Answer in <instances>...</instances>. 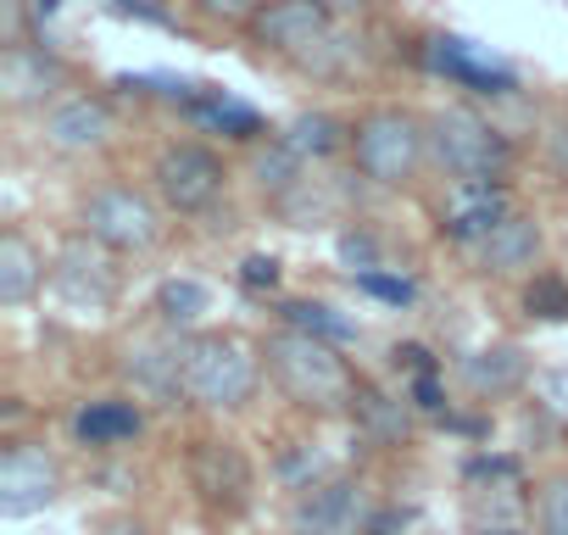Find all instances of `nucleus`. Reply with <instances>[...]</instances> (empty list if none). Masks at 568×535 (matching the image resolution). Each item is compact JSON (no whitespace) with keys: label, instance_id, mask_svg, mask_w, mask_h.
<instances>
[{"label":"nucleus","instance_id":"nucleus-1","mask_svg":"<svg viewBox=\"0 0 568 535\" xmlns=\"http://www.w3.org/2000/svg\"><path fill=\"white\" fill-rule=\"evenodd\" d=\"M262 363H267L273 385L307 413H346L352 396H357V380H352L346 357L335 352V341H324L313 330L284 324L278 335H267Z\"/></svg>","mask_w":568,"mask_h":535},{"label":"nucleus","instance_id":"nucleus-2","mask_svg":"<svg viewBox=\"0 0 568 535\" xmlns=\"http://www.w3.org/2000/svg\"><path fill=\"white\" fill-rule=\"evenodd\" d=\"M262 363L240 335H195L184 352V402L206 413H240L256 396Z\"/></svg>","mask_w":568,"mask_h":535},{"label":"nucleus","instance_id":"nucleus-3","mask_svg":"<svg viewBox=\"0 0 568 535\" xmlns=\"http://www.w3.org/2000/svg\"><path fill=\"white\" fill-rule=\"evenodd\" d=\"M352 157H357V173L385 190L413 184L429 157V123L407 107H379L352 129Z\"/></svg>","mask_w":568,"mask_h":535},{"label":"nucleus","instance_id":"nucleus-4","mask_svg":"<svg viewBox=\"0 0 568 535\" xmlns=\"http://www.w3.org/2000/svg\"><path fill=\"white\" fill-rule=\"evenodd\" d=\"M429 157L457 184H501V173L513 162V145L474 107H440L429 118Z\"/></svg>","mask_w":568,"mask_h":535},{"label":"nucleus","instance_id":"nucleus-5","mask_svg":"<svg viewBox=\"0 0 568 535\" xmlns=\"http://www.w3.org/2000/svg\"><path fill=\"white\" fill-rule=\"evenodd\" d=\"M84 234H95L101 245H112L118 256L151 251L162 240V206L129 184H106L84 201Z\"/></svg>","mask_w":568,"mask_h":535},{"label":"nucleus","instance_id":"nucleus-6","mask_svg":"<svg viewBox=\"0 0 568 535\" xmlns=\"http://www.w3.org/2000/svg\"><path fill=\"white\" fill-rule=\"evenodd\" d=\"M223 162L206 151V145H195V140H179V145H168L162 157H156V168H151V184H156V201L168 206V212H179V218H201L217 195H223Z\"/></svg>","mask_w":568,"mask_h":535},{"label":"nucleus","instance_id":"nucleus-7","mask_svg":"<svg viewBox=\"0 0 568 535\" xmlns=\"http://www.w3.org/2000/svg\"><path fill=\"white\" fill-rule=\"evenodd\" d=\"M51 285H57L73 307H112L118 291H123L118 251L101 245L95 234L62 240V251H57V262H51Z\"/></svg>","mask_w":568,"mask_h":535},{"label":"nucleus","instance_id":"nucleus-8","mask_svg":"<svg viewBox=\"0 0 568 535\" xmlns=\"http://www.w3.org/2000/svg\"><path fill=\"white\" fill-rule=\"evenodd\" d=\"M335 34V12L329 0H273V7L251 23V40L273 57H291L296 68Z\"/></svg>","mask_w":568,"mask_h":535},{"label":"nucleus","instance_id":"nucleus-9","mask_svg":"<svg viewBox=\"0 0 568 535\" xmlns=\"http://www.w3.org/2000/svg\"><path fill=\"white\" fill-rule=\"evenodd\" d=\"M190 485L206 502V513L234 518V513L251 507L256 474H251V457L234 441H195V452H190Z\"/></svg>","mask_w":568,"mask_h":535},{"label":"nucleus","instance_id":"nucleus-10","mask_svg":"<svg viewBox=\"0 0 568 535\" xmlns=\"http://www.w3.org/2000/svg\"><path fill=\"white\" fill-rule=\"evenodd\" d=\"M62 496V468L45 446H7L0 457V513L7 518H34Z\"/></svg>","mask_w":568,"mask_h":535},{"label":"nucleus","instance_id":"nucleus-11","mask_svg":"<svg viewBox=\"0 0 568 535\" xmlns=\"http://www.w3.org/2000/svg\"><path fill=\"white\" fill-rule=\"evenodd\" d=\"M184 352H190V341H173V335L134 341L123 352V380L134 385L140 402L173 407V402H184Z\"/></svg>","mask_w":568,"mask_h":535},{"label":"nucleus","instance_id":"nucleus-12","mask_svg":"<svg viewBox=\"0 0 568 535\" xmlns=\"http://www.w3.org/2000/svg\"><path fill=\"white\" fill-rule=\"evenodd\" d=\"M68 84V68L57 51L45 46H7L0 51V101L12 112H34L45 101H57V90Z\"/></svg>","mask_w":568,"mask_h":535},{"label":"nucleus","instance_id":"nucleus-13","mask_svg":"<svg viewBox=\"0 0 568 535\" xmlns=\"http://www.w3.org/2000/svg\"><path fill=\"white\" fill-rule=\"evenodd\" d=\"M118 134V118L101 95H62L45 112V145L62 157H90Z\"/></svg>","mask_w":568,"mask_h":535},{"label":"nucleus","instance_id":"nucleus-14","mask_svg":"<svg viewBox=\"0 0 568 535\" xmlns=\"http://www.w3.org/2000/svg\"><path fill=\"white\" fill-rule=\"evenodd\" d=\"M363 529V496L352 480H324L302 491L291 513V535H357Z\"/></svg>","mask_w":568,"mask_h":535},{"label":"nucleus","instance_id":"nucleus-15","mask_svg":"<svg viewBox=\"0 0 568 535\" xmlns=\"http://www.w3.org/2000/svg\"><path fill=\"white\" fill-rule=\"evenodd\" d=\"M507 212H513V201H507L501 184H457L440 206V234L463 240V245H479Z\"/></svg>","mask_w":568,"mask_h":535},{"label":"nucleus","instance_id":"nucleus-16","mask_svg":"<svg viewBox=\"0 0 568 535\" xmlns=\"http://www.w3.org/2000/svg\"><path fill=\"white\" fill-rule=\"evenodd\" d=\"M474 251H479V268H485V274H496V280L524 274V268H535V256H540V223L513 206Z\"/></svg>","mask_w":568,"mask_h":535},{"label":"nucleus","instance_id":"nucleus-17","mask_svg":"<svg viewBox=\"0 0 568 535\" xmlns=\"http://www.w3.org/2000/svg\"><path fill=\"white\" fill-rule=\"evenodd\" d=\"M45 274L51 268H45V256L29 234H18V229L0 234V307H29L40 296Z\"/></svg>","mask_w":568,"mask_h":535},{"label":"nucleus","instance_id":"nucleus-18","mask_svg":"<svg viewBox=\"0 0 568 535\" xmlns=\"http://www.w3.org/2000/svg\"><path fill=\"white\" fill-rule=\"evenodd\" d=\"M463 385H468L474 396H485V402L513 396L518 385H529V357H524V346H513V341L479 346L474 357H463Z\"/></svg>","mask_w":568,"mask_h":535},{"label":"nucleus","instance_id":"nucleus-19","mask_svg":"<svg viewBox=\"0 0 568 535\" xmlns=\"http://www.w3.org/2000/svg\"><path fill=\"white\" fill-rule=\"evenodd\" d=\"M346 413L357 418V430H363L374 446H402V441L413 435V413H407V402L390 396V391H379V385H357V396H352Z\"/></svg>","mask_w":568,"mask_h":535},{"label":"nucleus","instance_id":"nucleus-20","mask_svg":"<svg viewBox=\"0 0 568 535\" xmlns=\"http://www.w3.org/2000/svg\"><path fill=\"white\" fill-rule=\"evenodd\" d=\"M278 140L291 145L302 162H324V157H335L341 145H352V129H346L335 112H302V118L284 123Z\"/></svg>","mask_w":568,"mask_h":535},{"label":"nucleus","instance_id":"nucleus-21","mask_svg":"<svg viewBox=\"0 0 568 535\" xmlns=\"http://www.w3.org/2000/svg\"><path fill=\"white\" fill-rule=\"evenodd\" d=\"M140 424H145V418H140L134 402H90V407L73 418V430H79L84 446H118V441H134Z\"/></svg>","mask_w":568,"mask_h":535},{"label":"nucleus","instance_id":"nucleus-22","mask_svg":"<svg viewBox=\"0 0 568 535\" xmlns=\"http://www.w3.org/2000/svg\"><path fill=\"white\" fill-rule=\"evenodd\" d=\"M156 313H162L168 330L195 324V319L206 313V285H195V280H168V285L156 291Z\"/></svg>","mask_w":568,"mask_h":535},{"label":"nucleus","instance_id":"nucleus-23","mask_svg":"<svg viewBox=\"0 0 568 535\" xmlns=\"http://www.w3.org/2000/svg\"><path fill=\"white\" fill-rule=\"evenodd\" d=\"M302 168H307V162L284 145V140H273L267 151H256V184H262L267 195H291V190L302 184V179H296Z\"/></svg>","mask_w":568,"mask_h":535},{"label":"nucleus","instance_id":"nucleus-24","mask_svg":"<svg viewBox=\"0 0 568 535\" xmlns=\"http://www.w3.org/2000/svg\"><path fill=\"white\" fill-rule=\"evenodd\" d=\"M190 112H195V123H212V129H229V134H262V123H256V112L251 107H240V101H229V95H195L190 101Z\"/></svg>","mask_w":568,"mask_h":535},{"label":"nucleus","instance_id":"nucleus-25","mask_svg":"<svg viewBox=\"0 0 568 535\" xmlns=\"http://www.w3.org/2000/svg\"><path fill=\"white\" fill-rule=\"evenodd\" d=\"M284 324L313 330V335H324V341H352V335H357V330H352L346 319H335V307H324V302H291V307H284Z\"/></svg>","mask_w":568,"mask_h":535},{"label":"nucleus","instance_id":"nucleus-26","mask_svg":"<svg viewBox=\"0 0 568 535\" xmlns=\"http://www.w3.org/2000/svg\"><path fill=\"white\" fill-rule=\"evenodd\" d=\"M535 407H540L557 430H568V363L535 374Z\"/></svg>","mask_w":568,"mask_h":535},{"label":"nucleus","instance_id":"nucleus-27","mask_svg":"<svg viewBox=\"0 0 568 535\" xmlns=\"http://www.w3.org/2000/svg\"><path fill=\"white\" fill-rule=\"evenodd\" d=\"M535 518H540V535H568V474H551L540 485Z\"/></svg>","mask_w":568,"mask_h":535},{"label":"nucleus","instance_id":"nucleus-28","mask_svg":"<svg viewBox=\"0 0 568 535\" xmlns=\"http://www.w3.org/2000/svg\"><path fill=\"white\" fill-rule=\"evenodd\" d=\"M273 0H195V12L206 23H223V29H251Z\"/></svg>","mask_w":568,"mask_h":535},{"label":"nucleus","instance_id":"nucleus-29","mask_svg":"<svg viewBox=\"0 0 568 535\" xmlns=\"http://www.w3.org/2000/svg\"><path fill=\"white\" fill-rule=\"evenodd\" d=\"M524 307H529V319H568V285L551 280V274H540L524 291Z\"/></svg>","mask_w":568,"mask_h":535},{"label":"nucleus","instance_id":"nucleus-30","mask_svg":"<svg viewBox=\"0 0 568 535\" xmlns=\"http://www.w3.org/2000/svg\"><path fill=\"white\" fill-rule=\"evenodd\" d=\"M240 280H245L251 291H273V285H278V262H273V256H245Z\"/></svg>","mask_w":568,"mask_h":535},{"label":"nucleus","instance_id":"nucleus-31","mask_svg":"<svg viewBox=\"0 0 568 535\" xmlns=\"http://www.w3.org/2000/svg\"><path fill=\"white\" fill-rule=\"evenodd\" d=\"M363 291H374L385 302H413V285L407 280H385V274H363Z\"/></svg>","mask_w":568,"mask_h":535},{"label":"nucleus","instance_id":"nucleus-32","mask_svg":"<svg viewBox=\"0 0 568 535\" xmlns=\"http://www.w3.org/2000/svg\"><path fill=\"white\" fill-rule=\"evenodd\" d=\"M546 151H551L557 173H568V118H557V123H551V134H546Z\"/></svg>","mask_w":568,"mask_h":535},{"label":"nucleus","instance_id":"nucleus-33","mask_svg":"<svg viewBox=\"0 0 568 535\" xmlns=\"http://www.w3.org/2000/svg\"><path fill=\"white\" fill-rule=\"evenodd\" d=\"M95 535H145V524H140V518H129V513H118V518H106Z\"/></svg>","mask_w":568,"mask_h":535},{"label":"nucleus","instance_id":"nucleus-34","mask_svg":"<svg viewBox=\"0 0 568 535\" xmlns=\"http://www.w3.org/2000/svg\"><path fill=\"white\" fill-rule=\"evenodd\" d=\"M123 12H140V18H168V0H118Z\"/></svg>","mask_w":568,"mask_h":535},{"label":"nucleus","instance_id":"nucleus-35","mask_svg":"<svg viewBox=\"0 0 568 535\" xmlns=\"http://www.w3.org/2000/svg\"><path fill=\"white\" fill-rule=\"evenodd\" d=\"M402 524H407V518H402V513H379V518H368V524H363V529H368V535H396V529H402Z\"/></svg>","mask_w":568,"mask_h":535},{"label":"nucleus","instance_id":"nucleus-36","mask_svg":"<svg viewBox=\"0 0 568 535\" xmlns=\"http://www.w3.org/2000/svg\"><path fill=\"white\" fill-rule=\"evenodd\" d=\"M57 12H62V0H29V18H40V23L57 18Z\"/></svg>","mask_w":568,"mask_h":535}]
</instances>
